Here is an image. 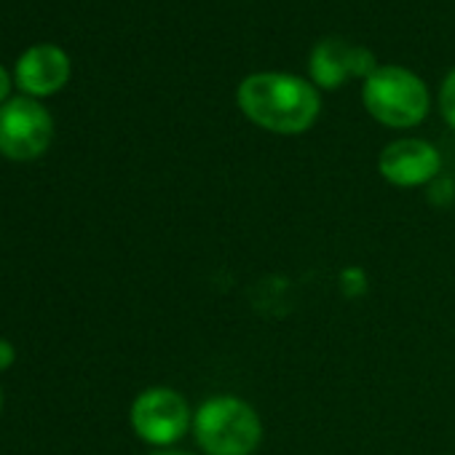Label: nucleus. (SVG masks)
Returning <instances> with one entry per match:
<instances>
[{
    "mask_svg": "<svg viewBox=\"0 0 455 455\" xmlns=\"http://www.w3.org/2000/svg\"><path fill=\"white\" fill-rule=\"evenodd\" d=\"M14 359H17V348H14V343H12V340H6V338H0V372L9 370V367L14 364Z\"/></svg>",
    "mask_w": 455,
    "mask_h": 455,
    "instance_id": "9d476101",
    "label": "nucleus"
},
{
    "mask_svg": "<svg viewBox=\"0 0 455 455\" xmlns=\"http://www.w3.org/2000/svg\"><path fill=\"white\" fill-rule=\"evenodd\" d=\"M9 94H12V76L4 65H0V105L9 102Z\"/></svg>",
    "mask_w": 455,
    "mask_h": 455,
    "instance_id": "9b49d317",
    "label": "nucleus"
},
{
    "mask_svg": "<svg viewBox=\"0 0 455 455\" xmlns=\"http://www.w3.org/2000/svg\"><path fill=\"white\" fill-rule=\"evenodd\" d=\"M150 455H193V452H182V450H158V452H150Z\"/></svg>",
    "mask_w": 455,
    "mask_h": 455,
    "instance_id": "f8f14e48",
    "label": "nucleus"
},
{
    "mask_svg": "<svg viewBox=\"0 0 455 455\" xmlns=\"http://www.w3.org/2000/svg\"><path fill=\"white\" fill-rule=\"evenodd\" d=\"M193 436L204 455H255L263 444L258 410L234 394H217L193 412Z\"/></svg>",
    "mask_w": 455,
    "mask_h": 455,
    "instance_id": "f03ea898",
    "label": "nucleus"
},
{
    "mask_svg": "<svg viewBox=\"0 0 455 455\" xmlns=\"http://www.w3.org/2000/svg\"><path fill=\"white\" fill-rule=\"evenodd\" d=\"M70 78V60L54 44H38L28 49L17 68L14 81L28 97H49L57 94Z\"/></svg>",
    "mask_w": 455,
    "mask_h": 455,
    "instance_id": "6e6552de",
    "label": "nucleus"
},
{
    "mask_svg": "<svg viewBox=\"0 0 455 455\" xmlns=\"http://www.w3.org/2000/svg\"><path fill=\"white\" fill-rule=\"evenodd\" d=\"M54 140L52 113L36 97H14L0 105V153L12 161L41 158Z\"/></svg>",
    "mask_w": 455,
    "mask_h": 455,
    "instance_id": "39448f33",
    "label": "nucleus"
},
{
    "mask_svg": "<svg viewBox=\"0 0 455 455\" xmlns=\"http://www.w3.org/2000/svg\"><path fill=\"white\" fill-rule=\"evenodd\" d=\"M442 156L439 150L418 137L394 140L383 148L378 158V172L386 182L396 188H420L431 185L439 177Z\"/></svg>",
    "mask_w": 455,
    "mask_h": 455,
    "instance_id": "423d86ee",
    "label": "nucleus"
},
{
    "mask_svg": "<svg viewBox=\"0 0 455 455\" xmlns=\"http://www.w3.org/2000/svg\"><path fill=\"white\" fill-rule=\"evenodd\" d=\"M439 110H442L447 126L455 129V68L447 73V78L439 89Z\"/></svg>",
    "mask_w": 455,
    "mask_h": 455,
    "instance_id": "1a4fd4ad",
    "label": "nucleus"
},
{
    "mask_svg": "<svg viewBox=\"0 0 455 455\" xmlns=\"http://www.w3.org/2000/svg\"><path fill=\"white\" fill-rule=\"evenodd\" d=\"M129 420L142 442L169 450L193 428V410L180 391L169 386H150L134 396Z\"/></svg>",
    "mask_w": 455,
    "mask_h": 455,
    "instance_id": "20e7f679",
    "label": "nucleus"
},
{
    "mask_svg": "<svg viewBox=\"0 0 455 455\" xmlns=\"http://www.w3.org/2000/svg\"><path fill=\"white\" fill-rule=\"evenodd\" d=\"M0 410H4V394H0Z\"/></svg>",
    "mask_w": 455,
    "mask_h": 455,
    "instance_id": "ddd939ff",
    "label": "nucleus"
},
{
    "mask_svg": "<svg viewBox=\"0 0 455 455\" xmlns=\"http://www.w3.org/2000/svg\"><path fill=\"white\" fill-rule=\"evenodd\" d=\"M236 102L255 126L274 134H303L322 113L316 86L292 73L247 76L236 92Z\"/></svg>",
    "mask_w": 455,
    "mask_h": 455,
    "instance_id": "f257e3e1",
    "label": "nucleus"
},
{
    "mask_svg": "<svg viewBox=\"0 0 455 455\" xmlns=\"http://www.w3.org/2000/svg\"><path fill=\"white\" fill-rule=\"evenodd\" d=\"M362 102L367 113L388 129L418 126L428 116L426 84L404 68H378L362 86Z\"/></svg>",
    "mask_w": 455,
    "mask_h": 455,
    "instance_id": "7ed1b4c3",
    "label": "nucleus"
},
{
    "mask_svg": "<svg viewBox=\"0 0 455 455\" xmlns=\"http://www.w3.org/2000/svg\"><path fill=\"white\" fill-rule=\"evenodd\" d=\"M308 70L319 89H338L351 78L367 81L378 70V65L370 49L346 44L340 38H327L314 49Z\"/></svg>",
    "mask_w": 455,
    "mask_h": 455,
    "instance_id": "0eeeda50",
    "label": "nucleus"
}]
</instances>
